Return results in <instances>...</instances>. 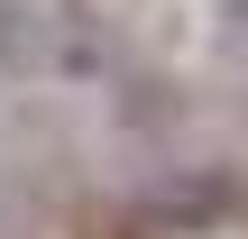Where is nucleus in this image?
<instances>
[{"label":"nucleus","instance_id":"f257e3e1","mask_svg":"<svg viewBox=\"0 0 248 239\" xmlns=\"http://www.w3.org/2000/svg\"><path fill=\"white\" fill-rule=\"evenodd\" d=\"M221 18H230V37H248V0H221Z\"/></svg>","mask_w":248,"mask_h":239}]
</instances>
